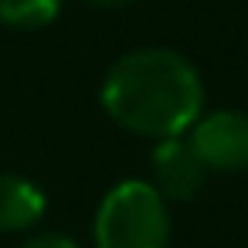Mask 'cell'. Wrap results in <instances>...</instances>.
<instances>
[{"label":"cell","instance_id":"ba28073f","mask_svg":"<svg viewBox=\"0 0 248 248\" xmlns=\"http://www.w3.org/2000/svg\"><path fill=\"white\" fill-rule=\"evenodd\" d=\"M85 4H92V7H102V11H123V7L136 4V0H85Z\"/></svg>","mask_w":248,"mask_h":248},{"label":"cell","instance_id":"5b68a950","mask_svg":"<svg viewBox=\"0 0 248 248\" xmlns=\"http://www.w3.org/2000/svg\"><path fill=\"white\" fill-rule=\"evenodd\" d=\"M48 211V194L24 173H0V231H31Z\"/></svg>","mask_w":248,"mask_h":248},{"label":"cell","instance_id":"277c9868","mask_svg":"<svg viewBox=\"0 0 248 248\" xmlns=\"http://www.w3.org/2000/svg\"><path fill=\"white\" fill-rule=\"evenodd\" d=\"M204 163L187 143V136L160 140L150 156V184L163 194L167 204H184L204 187Z\"/></svg>","mask_w":248,"mask_h":248},{"label":"cell","instance_id":"6da1fadb","mask_svg":"<svg viewBox=\"0 0 248 248\" xmlns=\"http://www.w3.org/2000/svg\"><path fill=\"white\" fill-rule=\"evenodd\" d=\"M99 102L126 133L146 140L187 136L204 112L201 72L173 48H136L116 58L102 78Z\"/></svg>","mask_w":248,"mask_h":248},{"label":"cell","instance_id":"52a82bcc","mask_svg":"<svg viewBox=\"0 0 248 248\" xmlns=\"http://www.w3.org/2000/svg\"><path fill=\"white\" fill-rule=\"evenodd\" d=\"M21 248H78L68 234H58V231H45V234H34L28 238Z\"/></svg>","mask_w":248,"mask_h":248},{"label":"cell","instance_id":"3957f363","mask_svg":"<svg viewBox=\"0 0 248 248\" xmlns=\"http://www.w3.org/2000/svg\"><path fill=\"white\" fill-rule=\"evenodd\" d=\"M187 143L194 146L207 173H241L248 170V112H201V119L187 129Z\"/></svg>","mask_w":248,"mask_h":248},{"label":"cell","instance_id":"8992f818","mask_svg":"<svg viewBox=\"0 0 248 248\" xmlns=\"http://www.w3.org/2000/svg\"><path fill=\"white\" fill-rule=\"evenodd\" d=\"M65 0H0V24L14 31H38L62 14Z\"/></svg>","mask_w":248,"mask_h":248},{"label":"cell","instance_id":"7a4b0ae2","mask_svg":"<svg viewBox=\"0 0 248 248\" xmlns=\"http://www.w3.org/2000/svg\"><path fill=\"white\" fill-rule=\"evenodd\" d=\"M95 248H170V204L150 180H119L92 221Z\"/></svg>","mask_w":248,"mask_h":248}]
</instances>
